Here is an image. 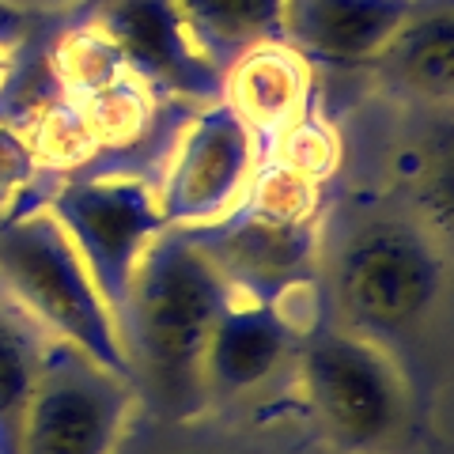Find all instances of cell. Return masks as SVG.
<instances>
[{
    "label": "cell",
    "mask_w": 454,
    "mask_h": 454,
    "mask_svg": "<svg viewBox=\"0 0 454 454\" xmlns=\"http://www.w3.org/2000/svg\"><path fill=\"white\" fill-rule=\"evenodd\" d=\"M38 175L35 152L27 145V133L16 129L12 121H0V212L31 186Z\"/></svg>",
    "instance_id": "obj_21"
},
{
    "label": "cell",
    "mask_w": 454,
    "mask_h": 454,
    "mask_svg": "<svg viewBox=\"0 0 454 454\" xmlns=\"http://www.w3.org/2000/svg\"><path fill=\"white\" fill-rule=\"evenodd\" d=\"M258 167V140L223 103H208L182 129L163 186L155 190L167 227H205L239 205Z\"/></svg>",
    "instance_id": "obj_8"
},
{
    "label": "cell",
    "mask_w": 454,
    "mask_h": 454,
    "mask_svg": "<svg viewBox=\"0 0 454 454\" xmlns=\"http://www.w3.org/2000/svg\"><path fill=\"white\" fill-rule=\"evenodd\" d=\"M50 73L57 83V95L83 98L114 80L129 76L133 68L103 27L88 20V23H76L57 35L53 50H50Z\"/></svg>",
    "instance_id": "obj_16"
},
{
    "label": "cell",
    "mask_w": 454,
    "mask_h": 454,
    "mask_svg": "<svg viewBox=\"0 0 454 454\" xmlns=\"http://www.w3.org/2000/svg\"><path fill=\"white\" fill-rule=\"evenodd\" d=\"M420 0H284V42L310 65L364 68Z\"/></svg>",
    "instance_id": "obj_11"
},
{
    "label": "cell",
    "mask_w": 454,
    "mask_h": 454,
    "mask_svg": "<svg viewBox=\"0 0 454 454\" xmlns=\"http://www.w3.org/2000/svg\"><path fill=\"white\" fill-rule=\"evenodd\" d=\"M0 300L50 340H68L137 382L118 322L46 205L0 223Z\"/></svg>",
    "instance_id": "obj_4"
},
{
    "label": "cell",
    "mask_w": 454,
    "mask_h": 454,
    "mask_svg": "<svg viewBox=\"0 0 454 454\" xmlns=\"http://www.w3.org/2000/svg\"><path fill=\"white\" fill-rule=\"evenodd\" d=\"M318 288L325 318L387 348L420 390V352L447 310V239L405 205H345L322 223Z\"/></svg>",
    "instance_id": "obj_1"
},
{
    "label": "cell",
    "mask_w": 454,
    "mask_h": 454,
    "mask_svg": "<svg viewBox=\"0 0 454 454\" xmlns=\"http://www.w3.org/2000/svg\"><path fill=\"white\" fill-rule=\"evenodd\" d=\"M265 152L273 163L300 170V175L315 178V182H330L340 170V160H345V145H340L337 125L325 118V114H318L315 103H310L300 118H292L284 125L265 145Z\"/></svg>",
    "instance_id": "obj_19"
},
{
    "label": "cell",
    "mask_w": 454,
    "mask_h": 454,
    "mask_svg": "<svg viewBox=\"0 0 454 454\" xmlns=\"http://www.w3.org/2000/svg\"><path fill=\"white\" fill-rule=\"evenodd\" d=\"M137 382L68 340H42L20 454H114L137 405Z\"/></svg>",
    "instance_id": "obj_5"
},
{
    "label": "cell",
    "mask_w": 454,
    "mask_h": 454,
    "mask_svg": "<svg viewBox=\"0 0 454 454\" xmlns=\"http://www.w3.org/2000/svg\"><path fill=\"white\" fill-rule=\"evenodd\" d=\"M307 325L310 322L288 307L243 300L231 292L212 322L201 360L205 405L243 402L265 390L295 360V345Z\"/></svg>",
    "instance_id": "obj_9"
},
{
    "label": "cell",
    "mask_w": 454,
    "mask_h": 454,
    "mask_svg": "<svg viewBox=\"0 0 454 454\" xmlns=\"http://www.w3.org/2000/svg\"><path fill=\"white\" fill-rule=\"evenodd\" d=\"M175 12L220 73L254 46L284 42V0H175Z\"/></svg>",
    "instance_id": "obj_14"
},
{
    "label": "cell",
    "mask_w": 454,
    "mask_h": 454,
    "mask_svg": "<svg viewBox=\"0 0 454 454\" xmlns=\"http://www.w3.org/2000/svg\"><path fill=\"white\" fill-rule=\"evenodd\" d=\"M27 145H31L38 167H53V170H76L91 163L95 155H103L80 118V106L65 95H57L53 103H46L35 114L31 129H27Z\"/></svg>",
    "instance_id": "obj_20"
},
{
    "label": "cell",
    "mask_w": 454,
    "mask_h": 454,
    "mask_svg": "<svg viewBox=\"0 0 454 454\" xmlns=\"http://www.w3.org/2000/svg\"><path fill=\"white\" fill-rule=\"evenodd\" d=\"M295 382L310 428L337 454H390L417 432V387L375 340L315 318L295 345Z\"/></svg>",
    "instance_id": "obj_3"
},
{
    "label": "cell",
    "mask_w": 454,
    "mask_h": 454,
    "mask_svg": "<svg viewBox=\"0 0 454 454\" xmlns=\"http://www.w3.org/2000/svg\"><path fill=\"white\" fill-rule=\"evenodd\" d=\"M379 88L420 110H447L454 95V12L450 0H420L394 38L367 65Z\"/></svg>",
    "instance_id": "obj_12"
},
{
    "label": "cell",
    "mask_w": 454,
    "mask_h": 454,
    "mask_svg": "<svg viewBox=\"0 0 454 454\" xmlns=\"http://www.w3.org/2000/svg\"><path fill=\"white\" fill-rule=\"evenodd\" d=\"M239 205L273 223H322L325 220V182H315L273 160L254 167Z\"/></svg>",
    "instance_id": "obj_18"
},
{
    "label": "cell",
    "mask_w": 454,
    "mask_h": 454,
    "mask_svg": "<svg viewBox=\"0 0 454 454\" xmlns=\"http://www.w3.org/2000/svg\"><path fill=\"white\" fill-rule=\"evenodd\" d=\"M8 76H12V53H8V50H0V88L8 83Z\"/></svg>",
    "instance_id": "obj_24"
},
{
    "label": "cell",
    "mask_w": 454,
    "mask_h": 454,
    "mask_svg": "<svg viewBox=\"0 0 454 454\" xmlns=\"http://www.w3.org/2000/svg\"><path fill=\"white\" fill-rule=\"evenodd\" d=\"M91 23L114 38L129 68L155 95L193 98L201 106L220 103L223 73L190 42L175 0H106Z\"/></svg>",
    "instance_id": "obj_10"
},
{
    "label": "cell",
    "mask_w": 454,
    "mask_h": 454,
    "mask_svg": "<svg viewBox=\"0 0 454 454\" xmlns=\"http://www.w3.org/2000/svg\"><path fill=\"white\" fill-rule=\"evenodd\" d=\"M310 91L315 80L307 57L295 53L288 42H265L223 68L220 103L254 133L258 148H265L284 125L315 103Z\"/></svg>",
    "instance_id": "obj_13"
},
{
    "label": "cell",
    "mask_w": 454,
    "mask_h": 454,
    "mask_svg": "<svg viewBox=\"0 0 454 454\" xmlns=\"http://www.w3.org/2000/svg\"><path fill=\"white\" fill-rule=\"evenodd\" d=\"M322 223H273L235 205L223 220L190 231L208 250L235 295L288 307L300 318L315 322L318 307L300 303L322 300Z\"/></svg>",
    "instance_id": "obj_7"
},
{
    "label": "cell",
    "mask_w": 454,
    "mask_h": 454,
    "mask_svg": "<svg viewBox=\"0 0 454 454\" xmlns=\"http://www.w3.org/2000/svg\"><path fill=\"white\" fill-rule=\"evenodd\" d=\"M27 35H31V20L16 0H0V50H20Z\"/></svg>",
    "instance_id": "obj_22"
},
{
    "label": "cell",
    "mask_w": 454,
    "mask_h": 454,
    "mask_svg": "<svg viewBox=\"0 0 454 454\" xmlns=\"http://www.w3.org/2000/svg\"><path fill=\"white\" fill-rule=\"evenodd\" d=\"M46 208L76 247L118 322L140 254L167 227L152 182L137 170H88L65 182Z\"/></svg>",
    "instance_id": "obj_6"
},
{
    "label": "cell",
    "mask_w": 454,
    "mask_h": 454,
    "mask_svg": "<svg viewBox=\"0 0 454 454\" xmlns=\"http://www.w3.org/2000/svg\"><path fill=\"white\" fill-rule=\"evenodd\" d=\"M42 337L20 310L0 303V454H20V432L31 382L38 372Z\"/></svg>",
    "instance_id": "obj_15"
},
{
    "label": "cell",
    "mask_w": 454,
    "mask_h": 454,
    "mask_svg": "<svg viewBox=\"0 0 454 454\" xmlns=\"http://www.w3.org/2000/svg\"><path fill=\"white\" fill-rule=\"evenodd\" d=\"M160 454H243L235 447H212V443H186V447H167Z\"/></svg>",
    "instance_id": "obj_23"
},
{
    "label": "cell",
    "mask_w": 454,
    "mask_h": 454,
    "mask_svg": "<svg viewBox=\"0 0 454 454\" xmlns=\"http://www.w3.org/2000/svg\"><path fill=\"white\" fill-rule=\"evenodd\" d=\"M231 300L223 273L190 227H163L133 269L118 330L137 390L175 420L205 413L201 360L212 322Z\"/></svg>",
    "instance_id": "obj_2"
},
{
    "label": "cell",
    "mask_w": 454,
    "mask_h": 454,
    "mask_svg": "<svg viewBox=\"0 0 454 454\" xmlns=\"http://www.w3.org/2000/svg\"><path fill=\"white\" fill-rule=\"evenodd\" d=\"M155 95L137 73L121 76L83 98H73L98 152H121L145 140L155 121Z\"/></svg>",
    "instance_id": "obj_17"
}]
</instances>
